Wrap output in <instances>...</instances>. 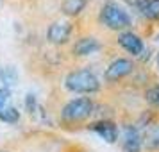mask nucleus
Instances as JSON below:
<instances>
[{"mask_svg":"<svg viewBox=\"0 0 159 152\" xmlns=\"http://www.w3.org/2000/svg\"><path fill=\"white\" fill-rule=\"evenodd\" d=\"M143 140H145L147 149H150V150H159V123L152 125L150 129L147 131V134H145Z\"/></svg>","mask_w":159,"mask_h":152,"instance_id":"obj_11","label":"nucleus"},{"mask_svg":"<svg viewBox=\"0 0 159 152\" xmlns=\"http://www.w3.org/2000/svg\"><path fill=\"white\" fill-rule=\"evenodd\" d=\"M65 86L73 93H93L100 88V81L89 70H75L66 75Z\"/></svg>","mask_w":159,"mask_h":152,"instance_id":"obj_1","label":"nucleus"},{"mask_svg":"<svg viewBox=\"0 0 159 152\" xmlns=\"http://www.w3.org/2000/svg\"><path fill=\"white\" fill-rule=\"evenodd\" d=\"M0 152H4V150H0Z\"/></svg>","mask_w":159,"mask_h":152,"instance_id":"obj_20","label":"nucleus"},{"mask_svg":"<svg viewBox=\"0 0 159 152\" xmlns=\"http://www.w3.org/2000/svg\"><path fill=\"white\" fill-rule=\"evenodd\" d=\"M91 131H95L100 138H104L106 141L113 143L118 136V131H116V125L113 122H97L91 125Z\"/></svg>","mask_w":159,"mask_h":152,"instance_id":"obj_8","label":"nucleus"},{"mask_svg":"<svg viewBox=\"0 0 159 152\" xmlns=\"http://www.w3.org/2000/svg\"><path fill=\"white\" fill-rule=\"evenodd\" d=\"M132 72V63H130L129 59H115L111 65L107 66V70H106V79L107 81H118L125 77V75H129Z\"/></svg>","mask_w":159,"mask_h":152,"instance_id":"obj_4","label":"nucleus"},{"mask_svg":"<svg viewBox=\"0 0 159 152\" xmlns=\"http://www.w3.org/2000/svg\"><path fill=\"white\" fill-rule=\"evenodd\" d=\"M100 20L104 22V25H107L113 30H122L127 29L130 25V16L123 7H120L115 2H107L104 4L100 9Z\"/></svg>","mask_w":159,"mask_h":152,"instance_id":"obj_2","label":"nucleus"},{"mask_svg":"<svg viewBox=\"0 0 159 152\" xmlns=\"http://www.w3.org/2000/svg\"><path fill=\"white\" fill-rule=\"evenodd\" d=\"M93 113V102L89 99H73L63 108V118L68 122L84 120Z\"/></svg>","mask_w":159,"mask_h":152,"instance_id":"obj_3","label":"nucleus"},{"mask_svg":"<svg viewBox=\"0 0 159 152\" xmlns=\"http://www.w3.org/2000/svg\"><path fill=\"white\" fill-rule=\"evenodd\" d=\"M18 118H20L18 109H15V108H2L0 109V122L15 123V122H18Z\"/></svg>","mask_w":159,"mask_h":152,"instance_id":"obj_13","label":"nucleus"},{"mask_svg":"<svg viewBox=\"0 0 159 152\" xmlns=\"http://www.w3.org/2000/svg\"><path fill=\"white\" fill-rule=\"evenodd\" d=\"M7 99H9V90L7 88H2L0 90V109L4 108V104L7 102Z\"/></svg>","mask_w":159,"mask_h":152,"instance_id":"obj_16","label":"nucleus"},{"mask_svg":"<svg viewBox=\"0 0 159 152\" xmlns=\"http://www.w3.org/2000/svg\"><path fill=\"white\" fill-rule=\"evenodd\" d=\"M157 68H159V56H157Z\"/></svg>","mask_w":159,"mask_h":152,"instance_id":"obj_19","label":"nucleus"},{"mask_svg":"<svg viewBox=\"0 0 159 152\" xmlns=\"http://www.w3.org/2000/svg\"><path fill=\"white\" fill-rule=\"evenodd\" d=\"M25 104H27V109L29 111H32L34 109V106H36V99H34V95H27V100H25Z\"/></svg>","mask_w":159,"mask_h":152,"instance_id":"obj_17","label":"nucleus"},{"mask_svg":"<svg viewBox=\"0 0 159 152\" xmlns=\"http://www.w3.org/2000/svg\"><path fill=\"white\" fill-rule=\"evenodd\" d=\"M118 43L122 45L127 52L134 54V56L141 54V50H143V41H141V38L138 36V34H134V32H122L120 38H118Z\"/></svg>","mask_w":159,"mask_h":152,"instance_id":"obj_6","label":"nucleus"},{"mask_svg":"<svg viewBox=\"0 0 159 152\" xmlns=\"http://www.w3.org/2000/svg\"><path fill=\"white\" fill-rule=\"evenodd\" d=\"M86 2L88 0H65L63 2V6H61V9H63V13L65 15H79L82 9L86 7Z\"/></svg>","mask_w":159,"mask_h":152,"instance_id":"obj_12","label":"nucleus"},{"mask_svg":"<svg viewBox=\"0 0 159 152\" xmlns=\"http://www.w3.org/2000/svg\"><path fill=\"white\" fill-rule=\"evenodd\" d=\"M141 149V136L136 127L127 125L123 129V150L125 152H139Z\"/></svg>","mask_w":159,"mask_h":152,"instance_id":"obj_7","label":"nucleus"},{"mask_svg":"<svg viewBox=\"0 0 159 152\" xmlns=\"http://www.w3.org/2000/svg\"><path fill=\"white\" fill-rule=\"evenodd\" d=\"M138 7L148 20H159V0H139Z\"/></svg>","mask_w":159,"mask_h":152,"instance_id":"obj_10","label":"nucleus"},{"mask_svg":"<svg viewBox=\"0 0 159 152\" xmlns=\"http://www.w3.org/2000/svg\"><path fill=\"white\" fill-rule=\"evenodd\" d=\"M98 48H100V45L95 38H80L79 41L73 45V52L77 56H89V54L97 52Z\"/></svg>","mask_w":159,"mask_h":152,"instance_id":"obj_9","label":"nucleus"},{"mask_svg":"<svg viewBox=\"0 0 159 152\" xmlns=\"http://www.w3.org/2000/svg\"><path fill=\"white\" fill-rule=\"evenodd\" d=\"M2 81L7 84V86H11L13 84V81H15V70L9 66V68H6L4 72H2Z\"/></svg>","mask_w":159,"mask_h":152,"instance_id":"obj_15","label":"nucleus"},{"mask_svg":"<svg viewBox=\"0 0 159 152\" xmlns=\"http://www.w3.org/2000/svg\"><path fill=\"white\" fill-rule=\"evenodd\" d=\"M147 100L150 102L152 106H159V84L157 86H152L150 90H147Z\"/></svg>","mask_w":159,"mask_h":152,"instance_id":"obj_14","label":"nucleus"},{"mask_svg":"<svg viewBox=\"0 0 159 152\" xmlns=\"http://www.w3.org/2000/svg\"><path fill=\"white\" fill-rule=\"evenodd\" d=\"M48 39L52 43H65L72 34V23L70 22H54L48 27Z\"/></svg>","mask_w":159,"mask_h":152,"instance_id":"obj_5","label":"nucleus"},{"mask_svg":"<svg viewBox=\"0 0 159 152\" xmlns=\"http://www.w3.org/2000/svg\"><path fill=\"white\" fill-rule=\"evenodd\" d=\"M156 41H157V43H159V34H157V36H156Z\"/></svg>","mask_w":159,"mask_h":152,"instance_id":"obj_18","label":"nucleus"}]
</instances>
